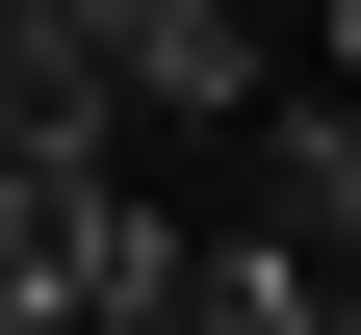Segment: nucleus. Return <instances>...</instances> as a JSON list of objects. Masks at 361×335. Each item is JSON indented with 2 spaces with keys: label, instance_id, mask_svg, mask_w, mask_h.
<instances>
[{
  "label": "nucleus",
  "instance_id": "f257e3e1",
  "mask_svg": "<svg viewBox=\"0 0 361 335\" xmlns=\"http://www.w3.org/2000/svg\"><path fill=\"white\" fill-rule=\"evenodd\" d=\"M233 155H258V181H233V232H258V258H310V284H336V258H361V104L310 78V104H258Z\"/></svg>",
  "mask_w": 361,
  "mask_h": 335
},
{
  "label": "nucleus",
  "instance_id": "f03ea898",
  "mask_svg": "<svg viewBox=\"0 0 361 335\" xmlns=\"http://www.w3.org/2000/svg\"><path fill=\"white\" fill-rule=\"evenodd\" d=\"M336 335H361V310H336Z\"/></svg>",
  "mask_w": 361,
  "mask_h": 335
}]
</instances>
